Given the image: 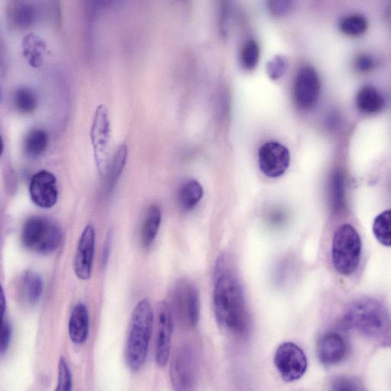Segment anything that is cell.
<instances>
[{"mask_svg":"<svg viewBox=\"0 0 391 391\" xmlns=\"http://www.w3.org/2000/svg\"><path fill=\"white\" fill-rule=\"evenodd\" d=\"M8 13L12 22L21 28L29 27L36 20V8L28 3L14 2Z\"/></svg>","mask_w":391,"mask_h":391,"instance_id":"603a6c76","label":"cell"},{"mask_svg":"<svg viewBox=\"0 0 391 391\" xmlns=\"http://www.w3.org/2000/svg\"><path fill=\"white\" fill-rule=\"evenodd\" d=\"M23 53L29 64L34 68H39L43 62V53L46 50L45 43L38 36L29 34L22 42Z\"/></svg>","mask_w":391,"mask_h":391,"instance_id":"44dd1931","label":"cell"},{"mask_svg":"<svg viewBox=\"0 0 391 391\" xmlns=\"http://www.w3.org/2000/svg\"><path fill=\"white\" fill-rule=\"evenodd\" d=\"M95 249V230L92 225H87L84 229L74 257V271L82 280L90 279L92 271Z\"/></svg>","mask_w":391,"mask_h":391,"instance_id":"5bb4252c","label":"cell"},{"mask_svg":"<svg viewBox=\"0 0 391 391\" xmlns=\"http://www.w3.org/2000/svg\"><path fill=\"white\" fill-rule=\"evenodd\" d=\"M4 149V144L3 141V137H0V155H2Z\"/></svg>","mask_w":391,"mask_h":391,"instance_id":"74e56055","label":"cell"},{"mask_svg":"<svg viewBox=\"0 0 391 391\" xmlns=\"http://www.w3.org/2000/svg\"><path fill=\"white\" fill-rule=\"evenodd\" d=\"M213 306L217 324L224 332L236 336L248 332L250 317L242 284L220 264L216 271Z\"/></svg>","mask_w":391,"mask_h":391,"instance_id":"6da1fadb","label":"cell"},{"mask_svg":"<svg viewBox=\"0 0 391 391\" xmlns=\"http://www.w3.org/2000/svg\"><path fill=\"white\" fill-rule=\"evenodd\" d=\"M112 243V233L109 232L104 241L103 252H102V264L104 267H106L108 263L110 252Z\"/></svg>","mask_w":391,"mask_h":391,"instance_id":"d590c367","label":"cell"},{"mask_svg":"<svg viewBox=\"0 0 391 391\" xmlns=\"http://www.w3.org/2000/svg\"><path fill=\"white\" fill-rule=\"evenodd\" d=\"M275 367L286 382L298 381L305 375L308 369V359L298 345L286 342L281 344L274 355Z\"/></svg>","mask_w":391,"mask_h":391,"instance_id":"ba28073f","label":"cell"},{"mask_svg":"<svg viewBox=\"0 0 391 391\" xmlns=\"http://www.w3.org/2000/svg\"><path fill=\"white\" fill-rule=\"evenodd\" d=\"M73 378L71 369H69L66 360L60 357L58 366V382L56 390H71Z\"/></svg>","mask_w":391,"mask_h":391,"instance_id":"f546056e","label":"cell"},{"mask_svg":"<svg viewBox=\"0 0 391 391\" xmlns=\"http://www.w3.org/2000/svg\"><path fill=\"white\" fill-rule=\"evenodd\" d=\"M267 73L273 80L280 79L287 69V62L286 59L280 55L273 57L267 64Z\"/></svg>","mask_w":391,"mask_h":391,"instance_id":"4dcf8cb0","label":"cell"},{"mask_svg":"<svg viewBox=\"0 0 391 391\" xmlns=\"http://www.w3.org/2000/svg\"><path fill=\"white\" fill-rule=\"evenodd\" d=\"M268 6L273 14L282 16L292 10L294 3L291 1H271L268 3Z\"/></svg>","mask_w":391,"mask_h":391,"instance_id":"e575fe53","label":"cell"},{"mask_svg":"<svg viewBox=\"0 0 391 391\" xmlns=\"http://www.w3.org/2000/svg\"><path fill=\"white\" fill-rule=\"evenodd\" d=\"M1 343H0V352L3 355L10 346L12 339L11 325L7 320L1 318Z\"/></svg>","mask_w":391,"mask_h":391,"instance_id":"836d02e7","label":"cell"},{"mask_svg":"<svg viewBox=\"0 0 391 391\" xmlns=\"http://www.w3.org/2000/svg\"><path fill=\"white\" fill-rule=\"evenodd\" d=\"M162 222V212L159 206L152 204L148 208L141 231V241L145 248H149L157 236Z\"/></svg>","mask_w":391,"mask_h":391,"instance_id":"d6986e66","label":"cell"},{"mask_svg":"<svg viewBox=\"0 0 391 391\" xmlns=\"http://www.w3.org/2000/svg\"><path fill=\"white\" fill-rule=\"evenodd\" d=\"M340 29L347 36L359 37L367 31L368 22L362 15H350L341 20Z\"/></svg>","mask_w":391,"mask_h":391,"instance_id":"484cf974","label":"cell"},{"mask_svg":"<svg viewBox=\"0 0 391 391\" xmlns=\"http://www.w3.org/2000/svg\"><path fill=\"white\" fill-rule=\"evenodd\" d=\"M362 240L351 225H341L334 234L332 244V262L336 271L345 276L353 274L360 265Z\"/></svg>","mask_w":391,"mask_h":391,"instance_id":"5b68a950","label":"cell"},{"mask_svg":"<svg viewBox=\"0 0 391 391\" xmlns=\"http://www.w3.org/2000/svg\"><path fill=\"white\" fill-rule=\"evenodd\" d=\"M90 136L98 170L101 176H106L109 166L108 144L110 137V121L108 110L103 104L95 111Z\"/></svg>","mask_w":391,"mask_h":391,"instance_id":"9c48e42d","label":"cell"},{"mask_svg":"<svg viewBox=\"0 0 391 391\" xmlns=\"http://www.w3.org/2000/svg\"><path fill=\"white\" fill-rule=\"evenodd\" d=\"M320 92V82L315 69L303 67L299 72L294 85V95L298 106L310 109L315 106Z\"/></svg>","mask_w":391,"mask_h":391,"instance_id":"7c38bea8","label":"cell"},{"mask_svg":"<svg viewBox=\"0 0 391 391\" xmlns=\"http://www.w3.org/2000/svg\"><path fill=\"white\" fill-rule=\"evenodd\" d=\"M158 311V333L156 338L155 361L158 366H166L170 358L173 319L169 304L160 301Z\"/></svg>","mask_w":391,"mask_h":391,"instance_id":"8fae6325","label":"cell"},{"mask_svg":"<svg viewBox=\"0 0 391 391\" xmlns=\"http://www.w3.org/2000/svg\"><path fill=\"white\" fill-rule=\"evenodd\" d=\"M348 354V345L343 336L330 332L321 336L317 343V356L325 366L342 362Z\"/></svg>","mask_w":391,"mask_h":391,"instance_id":"9a60e30c","label":"cell"},{"mask_svg":"<svg viewBox=\"0 0 391 391\" xmlns=\"http://www.w3.org/2000/svg\"><path fill=\"white\" fill-rule=\"evenodd\" d=\"M171 301L170 308H173L180 324L187 328H195L201 310V294L196 285L184 279L178 281L172 290Z\"/></svg>","mask_w":391,"mask_h":391,"instance_id":"8992f818","label":"cell"},{"mask_svg":"<svg viewBox=\"0 0 391 391\" xmlns=\"http://www.w3.org/2000/svg\"><path fill=\"white\" fill-rule=\"evenodd\" d=\"M90 334V315L85 304L80 302L74 306L69 320V334L76 345L85 343Z\"/></svg>","mask_w":391,"mask_h":391,"instance_id":"2e32d148","label":"cell"},{"mask_svg":"<svg viewBox=\"0 0 391 391\" xmlns=\"http://www.w3.org/2000/svg\"><path fill=\"white\" fill-rule=\"evenodd\" d=\"M356 104L364 114L373 115L383 110L385 99L380 92L371 85L362 87L356 97Z\"/></svg>","mask_w":391,"mask_h":391,"instance_id":"ac0fdd59","label":"cell"},{"mask_svg":"<svg viewBox=\"0 0 391 391\" xmlns=\"http://www.w3.org/2000/svg\"><path fill=\"white\" fill-rule=\"evenodd\" d=\"M258 156L260 168L269 178L282 176L290 166V151L280 143L271 141L264 143L260 147Z\"/></svg>","mask_w":391,"mask_h":391,"instance_id":"30bf717a","label":"cell"},{"mask_svg":"<svg viewBox=\"0 0 391 391\" xmlns=\"http://www.w3.org/2000/svg\"><path fill=\"white\" fill-rule=\"evenodd\" d=\"M29 193L32 202L42 208H50L57 204L58 188L54 173L42 170L31 180Z\"/></svg>","mask_w":391,"mask_h":391,"instance_id":"4fadbf2b","label":"cell"},{"mask_svg":"<svg viewBox=\"0 0 391 391\" xmlns=\"http://www.w3.org/2000/svg\"><path fill=\"white\" fill-rule=\"evenodd\" d=\"M127 157V150L125 145H121L118 150L113 157L112 162L108 170V190L115 187L119 178L122 173Z\"/></svg>","mask_w":391,"mask_h":391,"instance_id":"d4e9b609","label":"cell"},{"mask_svg":"<svg viewBox=\"0 0 391 391\" xmlns=\"http://www.w3.org/2000/svg\"><path fill=\"white\" fill-rule=\"evenodd\" d=\"M171 384L176 390H192L197 383V362L193 347L183 344L173 355L170 369Z\"/></svg>","mask_w":391,"mask_h":391,"instance_id":"52a82bcc","label":"cell"},{"mask_svg":"<svg viewBox=\"0 0 391 391\" xmlns=\"http://www.w3.org/2000/svg\"><path fill=\"white\" fill-rule=\"evenodd\" d=\"M376 66L375 59L367 55H360L354 60V67L360 73H369L376 68Z\"/></svg>","mask_w":391,"mask_h":391,"instance_id":"d6a6232c","label":"cell"},{"mask_svg":"<svg viewBox=\"0 0 391 391\" xmlns=\"http://www.w3.org/2000/svg\"><path fill=\"white\" fill-rule=\"evenodd\" d=\"M343 323L371 341L390 346V313L377 299L364 297L353 301L346 311Z\"/></svg>","mask_w":391,"mask_h":391,"instance_id":"7a4b0ae2","label":"cell"},{"mask_svg":"<svg viewBox=\"0 0 391 391\" xmlns=\"http://www.w3.org/2000/svg\"><path fill=\"white\" fill-rule=\"evenodd\" d=\"M43 289L42 277L36 271H27L20 284L21 299L29 306H36L41 299Z\"/></svg>","mask_w":391,"mask_h":391,"instance_id":"e0dca14e","label":"cell"},{"mask_svg":"<svg viewBox=\"0 0 391 391\" xmlns=\"http://www.w3.org/2000/svg\"><path fill=\"white\" fill-rule=\"evenodd\" d=\"M332 195H330V201H332V208L334 211L339 212L341 211L344 204V182L342 173L336 171L332 177Z\"/></svg>","mask_w":391,"mask_h":391,"instance_id":"f1b7e54d","label":"cell"},{"mask_svg":"<svg viewBox=\"0 0 391 391\" xmlns=\"http://www.w3.org/2000/svg\"><path fill=\"white\" fill-rule=\"evenodd\" d=\"M14 104L17 110L29 114L38 107V98L36 93L28 88H20L14 94Z\"/></svg>","mask_w":391,"mask_h":391,"instance_id":"4316f807","label":"cell"},{"mask_svg":"<svg viewBox=\"0 0 391 391\" xmlns=\"http://www.w3.org/2000/svg\"><path fill=\"white\" fill-rule=\"evenodd\" d=\"M153 311L149 300L138 301L135 307L129 327L126 344V361L134 372L140 371L149 353L153 329Z\"/></svg>","mask_w":391,"mask_h":391,"instance_id":"3957f363","label":"cell"},{"mask_svg":"<svg viewBox=\"0 0 391 391\" xmlns=\"http://www.w3.org/2000/svg\"><path fill=\"white\" fill-rule=\"evenodd\" d=\"M204 195V189L196 180L185 182L178 191V203L182 211L188 212L194 210Z\"/></svg>","mask_w":391,"mask_h":391,"instance_id":"ffe728a7","label":"cell"},{"mask_svg":"<svg viewBox=\"0 0 391 391\" xmlns=\"http://www.w3.org/2000/svg\"><path fill=\"white\" fill-rule=\"evenodd\" d=\"M386 211L378 215L373 223V233L382 246H391V215Z\"/></svg>","mask_w":391,"mask_h":391,"instance_id":"cb8c5ba5","label":"cell"},{"mask_svg":"<svg viewBox=\"0 0 391 391\" xmlns=\"http://www.w3.org/2000/svg\"><path fill=\"white\" fill-rule=\"evenodd\" d=\"M260 50L258 43L254 40H249L243 47L241 54V63L248 71L255 69L260 59Z\"/></svg>","mask_w":391,"mask_h":391,"instance_id":"83f0119b","label":"cell"},{"mask_svg":"<svg viewBox=\"0 0 391 391\" xmlns=\"http://www.w3.org/2000/svg\"><path fill=\"white\" fill-rule=\"evenodd\" d=\"M62 229L47 217H31L25 222L22 231L24 248L41 255L54 253L62 244Z\"/></svg>","mask_w":391,"mask_h":391,"instance_id":"277c9868","label":"cell"},{"mask_svg":"<svg viewBox=\"0 0 391 391\" xmlns=\"http://www.w3.org/2000/svg\"><path fill=\"white\" fill-rule=\"evenodd\" d=\"M364 389L360 381L355 378L337 377L332 381L334 390H360Z\"/></svg>","mask_w":391,"mask_h":391,"instance_id":"1f68e13d","label":"cell"},{"mask_svg":"<svg viewBox=\"0 0 391 391\" xmlns=\"http://www.w3.org/2000/svg\"><path fill=\"white\" fill-rule=\"evenodd\" d=\"M0 293H1V318H2L5 316V313L6 310V297H5V292L3 287H1V290H0Z\"/></svg>","mask_w":391,"mask_h":391,"instance_id":"8d00e7d4","label":"cell"},{"mask_svg":"<svg viewBox=\"0 0 391 391\" xmlns=\"http://www.w3.org/2000/svg\"><path fill=\"white\" fill-rule=\"evenodd\" d=\"M49 136L45 129H34L25 136L24 150L31 158H36L45 152Z\"/></svg>","mask_w":391,"mask_h":391,"instance_id":"7402d4cb","label":"cell"}]
</instances>
